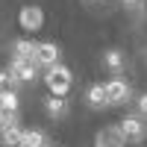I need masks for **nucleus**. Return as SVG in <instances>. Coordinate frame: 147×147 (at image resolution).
I'll return each mask as SVG.
<instances>
[{"label":"nucleus","mask_w":147,"mask_h":147,"mask_svg":"<svg viewBox=\"0 0 147 147\" xmlns=\"http://www.w3.org/2000/svg\"><path fill=\"white\" fill-rule=\"evenodd\" d=\"M44 85H47V91H50V94H56V97H68L71 85H74V74H71V68H65V65L47 68V71H44Z\"/></svg>","instance_id":"1"},{"label":"nucleus","mask_w":147,"mask_h":147,"mask_svg":"<svg viewBox=\"0 0 147 147\" xmlns=\"http://www.w3.org/2000/svg\"><path fill=\"white\" fill-rule=\"evenodd\" d=\"M121 132H124V138L132 141V144H141L147 138V124H144V118H138L136 112L127 115L124 121H121Z\"/></svg>","instance_id":"2"},{"label":"nucleus","mask_w":147,"mask_h":147,"mask_svg":"<svg viewBox=\"0 0 147 147\" xmlns=\"http://www.w3.org/2000/svg\"><path fill=\"white\" fill-rule=\"evenodd\" d=\"M38 62H30V59H18V56H12V62H9V74L12 77H18V82H32V80H38Z\"/></svg>","instance_id":"3"},{"label":"nucleus","mask_w":147,"mask_h":147,"mask_svg":"<svg viewBox=\"0 0 147 147\" xmlns=\"http://www.w3.org/2000/svg\"><path fill=\"white\" fill-rule=\"evenodd\" d=\"M106 97H109V106H124V103H129L132 88H129V82H127V80L115 77V80H109V82H106Z\"/></svg>","instance_id":"4"},{"label":"nucleus","mask_w":147,"mask_h":147,"mask_svg":"<svg viewBox=\"0 0 147 147\" xmlns=\"http://www.w3.org/2000/svg\"><path fill=\"white\" fill-rule=\"evenodd\" d=\"M18 24H21L24 32H38L44 27V12H41V6H24L21 15H18Z\"/></svg>","instance_id":"5"},{"label":"nucleus","mask_w":147,"mask_h":147,"mask_svg":"<svg viewBox=\"0 0 147 147\" xmlns=\"http://www.w3.org/2000/svg\"><path fill=\"white\" fill-rule=\"evenodd\" d=\"M94 147H127V138L121 132V124H112V127H103L94 138Z\"/></svg>","instance_id":"6"},{"label":"nucleus","mask_w":147,"mask_h":147,"mask_svg":"<svg viewBox=\"0 0 147 147\" xmlns=\"http://www.w3.org/2000/svg\"><path fill=\"white\" fill-rule=\"evenodd\" d=\"M38 65H41L44 71L62 65V47H59L56 41H41V44H38Z\"/></svg>","instance_id":"7"},{"label":"nucleus","mask_w":147,"mask_h":147,"mask_svg":"<svg viewBox=\"0 0 147 147\" xmlns=\"http://www.w3.org/2000/svg\"><path fill=\"white\" fill-rule=\"evenodd\" d=\"M44 112L50 115L53 121H62V118H68V112H71V100H68V97L47 94V97H44Z\"/></svg>","instance_id":"8"},{"label":"nucleus","mask_w":147,"mask_h":147,"mask_svg":"<svg viewBox=\"0 0 147 147\" xmlns=\"http://www.w3.org/2000/svg\"><path fill=\"white\" fill-rule=\"evenodd\" d=\"M85 103H88L91 109H106V106H109L106 82H94V85H88V91H85Z\"/></svg>","instance_id":"9"},{"label":"nucleus","mask_w":147,"mask_h":147,"mask_svg":"<svg viewBox=\"0 0 147 147\" xmlns=\"http://www.w3.org/2000/svg\"><path fill=\"white\" fill-rule=\"evenodd\" d=\"M103 68H109L115 77H121V74H124V68H127V56H124V50H118V47L106 50V53H103Z\"/></svg>","instance_id":"10"},{"label":"nucleus","mask_w":147,"mask_h":147,"mask_svg":"<svg viewBox=\"0 0 147 147\" xmlns=\"http://www.w3.org/2000/svg\"><path fill=\"white\" fill-rule=\"evenodd\" d=\"M12 50H15L18 59H30V62H38V44L30 41V38H18L12 44Z\"/></svg>","instance_id":"11"},{"label":"nucleus","mask_w":147,"mask_h":147,"mask_svg":"<svg viewBox=\"0 0 147 147\" xmlns=\"http://www.w3.org/2000/svg\"><path fill=\"white\" fill-rule=\"evenodd\" d=\"M21 138H24L21 124H9V127L0 129V141H3V147H21Z\"/></svg>","instance_id":"12"},{"label":"nucleus","mask_w":147,"mask_h":147,"mask_svg":"<svg viewBox=\"0 0 147 147\" xmlns=\"http://www.w3.org/2000/svg\"><path fill=\"white\" fill-rule=\"evenodd\" d=\"M21 147H50V144H47V136L41 129H24Z\"/></svg>","instance_id":"13"},{"label":"nucleus","mask_w":147,"mask_h":147,"mask_svg":"<svg viewBox=\"0 0 147 147\" xmlns=\"http://www.w3.org/2000/svg\"><path fill=\"white\" fill-rule=\"evenodd\" d=\"M18 77H12L9 71H0V97H6V94H15L18 91Z\"/></svg>","instance_id":"14"},{"label":"nucleus","mask_w":147,"mask_h":147,"mask_svg":"<svg viewBox=\"0 0 147 147\" xmlns=\"http://www.w3.org/2000/svg\"><path fill=\"white\" fill-rule=\"evenodd\" d=\"M0 106H3L6 112H18V106H21V100H18V91H15V94H6V97H0Z\"/></svg>","instance_id":"15"},{"label":"nucleus","mask_w":147,"mask_h":147,"mask_svg":"<svg viewBox=\"0 0 147 147\" xmlns=\"http://www.w3.org/2000/svg\"><path fill=\"white\" fill-rule=\"evenodd\" d=\"M9 124H18V112H6V109L0 106V129L9 127Z\"/></svg>","instance_id":"16"},{"label":"nucleus","mask_w":147,"mask_h":147,"mask_svg":"<svg viewBox=\"0 0 147 147\" xmlns=\"http://www.w3.org/2000/svg\"><path fill=\"white\" fill-rule=\"evenodd\" d=\"M136 115H138V118H144V121H147V91H144V94H138V97H136Z\"/></svg>","instance_id":"17"},{"label":"nucleus","mask_w":147,"mask_h":147,"mask_svg":"<svg viewBox=\"0 0 147 147\" xmlns=\"http://www.w3.org/2000/svg\"><path fill=\"white\" fill-rule=\"evenodd\" d=\"M121 6H127V9H141L144 0H121Z\"/></svg>","instance_id":"18"},{"label":"nucleus","mask_w":147,"mask_h":147,"mask_svg":"<svg viewBox=\"0 0 147 147\" xmlns=\"http://www.w3.org/2000/svg\"><path fill=\"white\" fill-rule=\"evenodd\" d=\"M50 147H59V144H50Z\"/></svg>","instance_id":"19"},{"label":"nucleus","mask_w":147,"mask_h":147,"mask_svg":"<svg viewBox=\"0 0 147 147\" xmlns=\"http://www.w3.org/2000/svg\"><path fill=\"white\" fill-rule=\"evenodd\" d=\"M91 3H97V0H91Z\"/></svg>","instance_id":"20"}]
</instances>
